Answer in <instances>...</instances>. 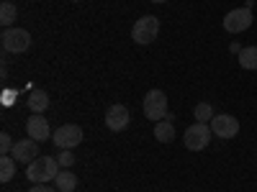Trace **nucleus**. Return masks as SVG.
I'll use <instances>...</instances> for the list:
<instances>
[{
	"label": "nucleus",
	"mask_w": 257,
	"mask_h": 192,
	"mask_svg": "<svg viewBox=\"0 0 257 192\" xmlns=\"http://www.w3.org/2000/svg\"><path fill=\"white\" fill-rule=\"evenodd\" d=\"M57 174H59V162L52 159V156H39V159H34L31 164H26V177H29L34 184L54 182Z\"/></svg>",
	"instance_id": "1"
},
{
	"label": "nucleus",
	"mask_w": 257,
	"mask_h": 192,
	"mask_svg": "<svg viewBox=\"0 0 257 192\" xmlns=\"http://www.w3.org/2000/svg\"><path fill=\"white\" fill-rule=\"evenodd\" d=\"M142 110L144 116L152 120V123H160L162 118H167L170 108H167V95L162 90H149L144 95V102H142Z\"/></svg>",
	"instance_id": "2"
},
{
	"label": "nucleus",
	"mask_w": 257,
	"mask_h": 192,
	"mask_svg": "<svg viewBox=\"0 0 257 192\" xmlns=\"http://www.w3.org/2000/svg\"><path fill=\"white\" fill-rule=\"evenodd\" d=\"M0 44L11 54H24L31 46V34L26 28H3L0 34Z\"/></svg>",
	"instance_id": "3"
},
{
	"label": "nucleus",
	"mask_w": 257,
	"mask_h": 192,
	"mask_svg": "<svg viewBox=\"0 0 257 192\" xmlns=\"http://www.w3.org/2000/svg\"><path fill=\"white\" fill-rule=\"evenodd\" d=\"M157 34H160V18L157 16H142L132 28V38L142 46L152 44V41L157 38Z\"/></svg>",
	"instance_id": "4"
},
{
	"label": "nucleus",
	"mask_w": 257,
	"mask_h": 192,
	"mask_svg": "<svg viewBox=\"0 0 257 192\" xmlns=\"http://www.w3.org/2000/svg\"><path fill=\"white\" fill-rule=\"evenodd\" d=\"M211 136H213V131H211L208 123H193L190 128H185L183 144L190 152H201V148H206L211 144Z\"/></svg>",
	"instance_id": "5"
},
{
	"label": "nucleus",
	"mask_w": 257,
	"mask_h": 192,
	"mask_svg": "<svg viewBox=\"0 0 257 192\" xmlns=\"http://www.w3.org/2000/svg\"><path fill=\"white\" fill-rule=\"evenodd\" d=\"M52 141H54L57 148H62V152H67V148L72 152V148L80 146V141H82V128L75 126V123H64V126H59L54 131Z\"/></svg>",
	"instance_id": "6"
},
{
	"label": "nucleus",
	"mask_w": 257,
	"mask_h": 192,
	"mask_svg": "<svg viewBox=\"0 0 257 192\" xmlns=\"http://www.w3.org/2000/svg\"><path fill=\"white\" fill-rule=\"evenodd\" d=\"M252 26V10L244 6V8H234L224 16V31L226 34H242Z\"/></svg>",
	"instance_id": "7"
},
{
	"label": "nucleus",
	"mask_w": 257,
	"mask_h": 192,
	"mask_svg": "<svg viewBox=\"0 0 257 192\" xmlns=\"http://www.w3.org/2000/svg\"><path fill=\"white\" fill-rule=\"evenodd\" d=\"M211 131H213V136H219V138H234L239 134V120L234 118V116H229V113H219V116H213V120H211Z\"/></svg>",
	"instance_id": "8"
},
{
	"label": "nucleus",
	"mask_w": 257,
	"mask_h": 192,
	"mask_svg": "<svg viewBox=\"0 0 257 192\" xmlns=\"http://www.w3.org/2000/svg\"><path fill=\"white\" fill-rule=\"evenodd\" d=\"M11 156H13L16 162H21V164H31L34 159H39V141H34V138H21V141H16Z\"/></svg>",
	"instance_id": "9"
},
{
	"label": "nucleus",
	"mask_w": 257,
	"mask_h": 192,
	"mask_svg": "<svg viewBox=\"0 0 257 192\" xmlns=\"http://www.w3.org/2000/svg\"><path fill=\"white\" fill-rule=\"evenodd\" d=\"M128 120H132V113H128V108L126 105H121V102H116V105H111L108 110H105V126L111 128V131H123V128L128 126Z\"/></svg>",
	"instance_id": "10"
},
{
	"label": "nucleus",
	"mask_w": 257,
	"mask_h": 192,
	"mask_svg": "<svg viewBox=\"0 0 257 192\" xmlns=\"http://www.w3.org/2000/svg\"><path fill=\"white\" fill-rule=\"evenodd\" d=\"M26 134H29V138H34V141H39V144L54 136L52 128H49V120L41 118V113H34V116L26 120Z\"/></svg>",
	"instance_id": "11"
},
{
	"label": "nucleus",
	"mask_w": 257,
	"mask_h": 192,
	"mask_svg": "<svg viewBox=\"0 0 257 192\" xmlns=\"http://www.w3.org/2000/svg\"><path fill=\"white\" fill-rule=\"evenodd\" d=\"M26 102H29V110L31 113H44L49 108V95L44 90H31V95H29Z\"/></svg>",
	"instance_id": "12"
},
{
	"label": "nucleus",
	"mask_w": 257,
	"mask_h": 192,
	"mask_svg": "<svg viewBox=\"0 0 257 192\" xmlns=\"http://www.w3.org/2000/svg\"><path fill=\"white\" fill-rule=\"evenodd\" d=\"M54 184H57L59 192H75L77 190V177L70 172V169H62V172L57 174V180H54Z\"/></svg>",
	"instance_id": "13"
},
{
	"label": "nucleus",
	"mask_w": 257,
	"mask_h": 192,
	"mask_svg": "<svg viewBox=\"0 0 257 192\" xmlns=\"http://www.w3.org/2000/svg\"><path fill=\"white\" fill-rule=\"evenodd\" d=\"M155 138L160 141V144H170L175 138V126H173V120H160V123H155Z\"/></svg>",
	"instance_id": "14"
},
{
	"label": "nucleus",
	"mask_w": 257,
	"mask_h": 192,
	"mask_svg": "<svg viewBox=\"0 0 257 192\" xmlns=\"http://www.w3.org/2000/svg\"><path fill=\"white\" fill-rule=\"evenodd\" d=\"M239 67L254 72L257 70V46H244L239 52Z\"/></svg>",
	"instance_id": "15"
},
{
	"label": "nucleus",
	"mask_w": 257,
	"mask_h": 192,
	"mask_svg": "<svg viewBox=\"0 0 257 192\" xmlns=\"http://www.w3.org/2000/svg\"><path fill=\"white\" fill-rule=\"evenodd\" d=\"M16 174V159L11 154L0 156V182H11Z\"/></svg>",
	"instance_id": "16"
},
{
	"label": "nucleus",
	"mask_w": 257,
	"mask_h": 192,
	"mask_svg": "<svg viewBox=\"0 0 257 192\" xmlns=\"http://www.w3.org/2000/svg\"><path fill=\"white\" fill-rule=\"evenodd\" d=\"M16 18H18L16 6H11V3H6V0H3V6H0V24H3V28H13Z\"/></svg>",
	"instance_id": "17"
},
{
	"label": "nucleus",
	"mask_w": 257,
	"mask_h": 192,
	"mask_svg": "<svg viewBox=\"0 0 257 192\" xmlns=\"http://www.w3.org/2000/svg\"><path fill=\"white\" fill-rule=\"evenodd\" d=\"M193 116H196V123H211V120H213L211 102H198L196 110H193Z\"/></svg>",
	"instance_id": "18"
},
{
	"label": "nucleus",
	"mask_w": 257,
	"mask_h": 192,
	"mask_svg": "<svg viewBox=\"0 0 257 192\" xmlns=\"http://www.w3.org/2000/svg\"><path fill=\"white\" fill-rule=\"evenodd\" d=\"M57 162H59V166H62V169H70V166L75 164V154L67 148V152H62V154L57 156Z\"/></svg>",
	"instance_id": "19"
},
{
	"label": "nucleus",
	"mask_w": 257,
	"mask_h": 192,
	"mask_svg": "<svg viewBox=\"0 0 257 192\" xmlns=\"http://www.w3.org/2000/svg\"><path fill=\"white\" fill-rule=\"evenodd\" d=\"M13 138L8 136V134H0V154H11L13 152Z\"/></svg>",
	"instance_id": "20"
},
{
	"label": "nucleus",
	"mask_w": 257,
	"mask_h": 192,
	"mask_svg": "<svg viewBox=\"0 0 257 192\" xmlns=\"http://www.w3.org/2000/svg\"><path fill=\"white\" fill-rule=\"evenodd\" d=\"M29 192H59L57 187H47V184H34Z\"/></svg>",
	"instance_id": "21"
},
{
	"label": "nucleus",
	"mask_w": 257,
	"mask_h": 192,
	"mask_svg": "<svg viewBox=\"0 0 257 192\" xmlns=\"http://www.w3.org/2000/svg\"><path fill=\"white\" fill-rule=\"evenodd\" d=\"M152 3H167V0H152Z\"/></svg>",
	"instance_id": "22"
},
{
	"label": "nucleus",
	"mask_w": 257,
	"mask_h": 192,
	"mask_svg": "<svg viewBox=\"0 0 257 192\" xmlns=\"http://www.w3.org/2000/svg\"><path fill=\"white\" fill-rule=\"evenodd\" d=\"M72 3H80V0H72Z\"/></svg>",
	"instance_id": "23"
}]
</instances>
